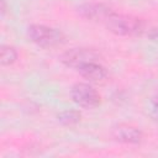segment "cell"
Here are the masks:
<instances>
[{
	"label": "cell",
	"instance_id": "1",
	"mask_svg": "<svg viewBox=\"0 0 158 158\" xmlns=\"http://www.w3.org/2000/svg\"><path fill=\"white\" fill-rule=\"evenodd\" d=\"M106 28L118 36H137L144 31V22L135 16L112 12L104 22Z\"/></svg>",
	"mask_w": 158,
	"mask_h": 158
},
{
	"label": "cell",
	"instance_id": "2",
	"mask_svg": "<svg viewBox=\"0 0 158 158\" xmlns=\"http://www.w3.org/2000/svg\"><path fill=\"white\" fill-rule=\"evenodd\" d=\"M28 38L41 47H54L64 42V35L57 28L44 25H32L27 28Z\"/></svg>",
	"mask_w": 158,
	"mask_h": 158
},
{
	"label": "cell",
	"instance_id": "3",
	"mask_svg": "<svg viewBox=\"0 0 158 158\" xmlns=\"http://www.w3.org/2000/svg\"><path fill=\"white\" fill-rule=\"evenodd\" d=\"M70 96L75 104L83 107H95L100 102V95L98 91L85 83H78L73 85Z\"/></svg>",
	"mask_w": 158,
	"mask_h": 158
},
{
	"label": "cell",
	"instance_id": "4",
	"mask_svg": "<svg viewBox=\"0 0 158 158\" xmlns=\"http://www.w3.org/2000/svg\"><path fill=\"white\" fill-rule=\"evenodd\" d=\"M98 59H99V54L94 49H88V48L69 49L60 58V60L65 65L73 67V68H78L79 65L88 62H98Z\"/></svg>",
	"mask_w": 158,
	"mask_h": 158
},
{
	"label": "cell",
	"instance_id": "5",
	"mask_svg": "<svg viewBox=\"0 0 158 158\" xmlns=\"http://www.w3.org/2000/svg\"><path fill=\"white\" fill-rule=\"evenodd\" d=\"M78 12L80 16L93 20V21H101L105 22L107 17L114 12L109 6L104 4H98V2H88L83 4L78 7Z\"/></svg>",
	"mask_w": 158,
	"mask_h": 158
},
{
	"label": "cell",
	"instance_id": "6",
	"mask_svg": "<svg viewBox=\"0 0 158 158\" xmlns=\"http://www.w3.org/2000/svg\"><path fill=\"white\" fill-rule=\"evenodd\" d=\"M114 137L123 143H130V144H136L139 143L142 139V132L135 127V126H130V125H118L114 128L112 132Z\"/></svg>",
	"mask_w": 158,
	"mask_h": 158
},
{
	"label": "cell",
	"instance_id": "7",
	"mask_svg": "<svg viewBox=\"0 0 158 158\" xmlns=\"http://www.w3.org/2000/svg\"><path fill=\"white\" fill-rule=\"evenodd\" d=\"M77 70L79 72V74L81 77H84L85 79H89L90 81H95V83L102 81L107 77L106 69L101 64H99L98 62L84 63V64L79 65L77 68Z\"/></svg>",
	"mask_w": 158,
	"mask_h": 158
},
{
	"label": "cell",
	"instance_id": "8",
	"mask_svg": "<svg viewBox=\"0 0 158 158\" xmlns=\"http://www.w3.org/2000/svg\"><path fill=\"white\" fill-rule=\"evenodd\" d=\"M58 121L62 123V125H65V126H72V125H75L77 122H79L80 120V114L75 110H68V111H63L60 112L58 116Z\"/></svg>",
	"mask_w": 158,
	"mask_h": 158
},
{
	"label": "cell",
	"instance_id": "9",
	"mask_svg": "<svg viewBox=\"0 0 158 158\" xmlns=\"http://www.w3.org/2000/svg\"><path fill=\"white\" fill-rule=\"evenodd\" d=\"M17 58V52L14 47L10 46H2L1 47V64L2 65H10L12 64Z\"/></svg>",
	"mask_w": 158,
	"mask_h": 158
},
{
	"label": "cell",
	"instance_id": "10",
	"mask_svg": "<svg viewBox=\"0 0 158 158\" xmlns=\"http://www.w3.org/2000/svg\"><path fill=\"white\" fill-rule=\"evenodd\" d=\"M148 112L149 115L158 121V98H154V99H151L149 101V105H148Z\"/></svg>",
	"mask_w": 158,
	"mask_h": 158
},
{
	"label": "cell",
	"instance_id": "11",
	"mask_svg": "<svg viewBox=\"0 0 158 158\" xmlns=\"http://www.w3.org/2000/svg\"><path fill=\"white\" fill-rule=\"evenodd\" d=\"M148 38L152 40V41H154V42H158V26L152 27L148 31Z\"/></svg>",
	"mask_w": 158,
	"mask_h": 158
}]
</instances>
